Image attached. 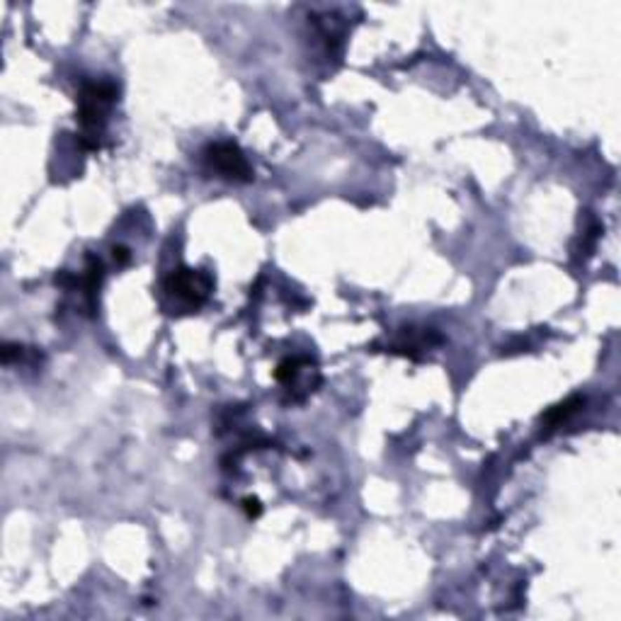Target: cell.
Returning <instances> with one entry per match:
<instances>
[{"instance_id": "1", "label": "cell", "mask_w": 621, "mask_h": 621, "mask_svg": "<svg viewBox=\"0 0 621 621\" xmlns=\"http://www.w3.org/2000/svg\"><path fill=\"white\" fill-rule=\"evenodd\" d=\"M168 294L182 299L189 306H202L214 292V280L202 270H189V267H177L163 282Z\"/></svg>"}, {"instance_id": "2", "label": "cell", "mask_w": 621, "mask_h": 621, "mask_svg": "<svg viewBox=\"0 0 621 621\" xmlns=\"http://www.w3.org/2000/svg\"><path fill=\"white\" fill-rule=\"evenodd\" d=\"M204 161L212 168L214 172H219L221 177L233 182H250L252 180V168L250 163L245 161L243 151L236 144H212L204 151Z\"/></svg>"}, {"instance_id": "3", "label": "cell", "mask_w": 621, "mask_h": 621, "mask_svg": "<svg viewBox=\"0 0 621 621\" xmlns=\"http://www.w3.org/2000/svg\"><path fill=\"white\" fill-rule=\"evenodd\" d=\"M582 398H578V396H573V398H568V401H563V403H559V405H554V408L549 410V413L544 415V423L549 425V430H554V428H559L561 423H566L568 418H571V415H575L578 410L582 408Z\"/></svg>"}, {"instance_id": "4", "label": "cell", "mask_w": 621, "mask_h": 621, "mask_svg": "<svg viewBox=\"0 0 621 621\" xmlns=\"http://www.w3.org/2000/svg\"><path fill=\"white\" fill-rule=\"evenodd\" d=\"M303 364H308V360H303V357H287L284 362H280V367H277L275 371L277 381L284 383V386H292L299 374H301Z\"/></svg>"}, {"instance_id": "5", "label": "cell", "mask_w": 621, "mask_h": 621, "mask_svg": "<svg viewBox=\"0 0 621 621\" xmlns=\"http://www.w3.org/2000/svg\"><path fill=\"white\" fill-rule=\"evenodd\" d=\"M22 357V347L15 345V342H5L3 350H0V360H3V364H10L13 360H20Z\"/></svg>"}, {"instance_id": "6", "label": "cell", "mask_w": 621, "mask_h": 621, "mask_svg": "<svg viewBox=\"0 0 621 621\" xmlns=\"http://www.w3.org/2000/svg\"><path fill=\"white\" fill-rule=\"evenodd\" d=\"M243 507H245V512H248V517H260V512H262L260 500H257V498H245Z\"/></svg>"}, {"instance_id": "7", "label": "cell", "mask_w": 621, "mask_h": 621, "mask_svg": "<svg viewBox=\"0 0 621 621\" xmlns=\"http://www.w3.org/2000/svg\"><path fill=\"white\" fill-rule=\"evenodd\" d=\"M112 252H114V260L119 262V265H126V262H129V250L124 248V245H114L112 248Z\"/></svg>"}]
</instances>
